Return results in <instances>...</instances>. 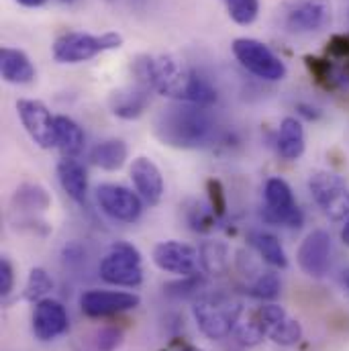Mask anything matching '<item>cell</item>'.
I'll list each match as a JSON object with an SVG mask.
<instances>
[{
	"label": "cell",
	"mask_w": 349,
	"mask_h": 351,
	"mask_svg": "<svg viewBox=\"0 0 349 351\" xmlns=\"http://www.w3.org/2000/svg\"><path fill=\"white\" fill-rule=\"evenodd\" d=\"M154 263L168 271V274H178L182 278L196 276L198 265H200V254L180 241H162L154 247Z\"/></svg>",
	"instance_id": "14"
},
{
	"label": "cell",
	"mask_w": 349,
	"mask_h": 351,
	"mask_svg": "<svg viewBox=\"0 0 349 351\" xmlns=\"http://www.w3.org/2000/svg\"><path fill=\"white\" fill-rule=\"evenodd\" d=\"M327 58L349 62V33L333 35L327 43Z\"/></svg>",
	"instance_id": "34"
},
{
	"label": "cell",
	"mask_w": 349,
	"mask_h": 351,
	"mask_svg": "<svg viewBox=\"0 0 349 351\" xmlns=\"http://www.w3.org/2000/svg\"><path fill=\"white\" fill-rule=\"evenodd\" d=\"M129 149L121 139H108L98 143L92 152H90V160L94 166L106 170V172H115L121 170L127 162Z\"/></svg>",
	"instance_id": "23"
},
{
	"label": "cell",
	"mask_w": 349,
	"mask_h": 351,
	"mask_svg": "<svg viewBox=\"0 0 349 351\" xmlns=\"http://www.w3.org/2000/svg\"><path fill=\"white\" fill-rule=\"evenodd\" d=\"M229 16L237 25H252L260 14V0H223Z\"/></svg>",
	"instance_id": "29"
},
{
	"label": "cell",
	"mask_w": 349,
	"mask_h": 351,
	"mask_svg": "<svg viewBox=\"0 0 349 351\" xmlns=\"http://www.w3.org/2000/svg\"><path fill=\"white\" fill-rule=\"evenodd\" d=\"M204 108L206 106L190 102L164 108L156 119V137L176 149H198L208 145L217 135V125Z\"/></svg>",
	"instance_id": "2"
},
{
	"label": "cell",
	"mask_w": 349,
	"mask_h": 351,
	"mask_svg": "<svg viewBox=\"0 0 349 351\" xmlns=\"http://www.w3.org/2000/svg\"><path fill=\"white\" fill-rule=\"evenodd\" d=\"M263 219L274 225H284L290 229L302 227V210L298 208L294 194L286 180L282 178H269L263 186Z\"/></svg>",
	"instance_id": "8"
},
{
	"label": "cell",
	"mask_w": 349,
	"mask_h": 351,
	"mask_svg": "<svg viewBox=\"0 0 349 351\" xmlns=\"http://www.w3.org/2000/svg\"><path fill=\"white\" fill-rule=\"evenodd\" d=\"M100 276L104 282L123 288H135L143 282L141 254L127 241H117L100 262Z\"/></svg>",
	"instance_id": "5"
},
{
	"label": "cell",
	"mask_w": 349,
	"mask_h": 351,
	"mask_svg": "<svg viewBox=\"0 0 349 351\" xmlns=\"http://www.w3.org/2000/svg\"><path fill=\"white\" fill-rule=\"evenodd\" d=\"M0 74L8 84H29L35 80V68L27 53L12 47L0 49Z\"/></svg>",
	"instance_id": "19"
},
{
	"label": "cell",
	"mask_w": 349,
	"mask_h": 351,
	"mask_svg": "<svg viewBox=\"0 0 349 351\" xmlns=\"http://www.w3.org/2000/svg\"><path fill=\"white\" fill-rule=\"evenodd\" d=\"M317 108H311V106H300V112L302 114H306L309 119H315V117H319V112H315Z\"/></svg>",
	"instance_id": "39"
},
{
	"label": "cell",
	"mask_w": 349,
	"mask_h": 351,
	"mask_svg": "<svg viewBox=\"0 0 349 351\" xmlns=\"http://www.w3.org/2000/svg\"><path fill=\"white\" fill-rule=\"evenodd\" d=\"M278 152L284 160L294 162L304 154V129L294 117H286L278 131Z\"/></svg>",
	"instance_id": "21"
},
{
	"label": "cell",
	"mask_w": 349,
	"mask_h": 351,
	"mask_svg": "<svg viewBox=\"0 0 349 351\" xmlns=\"http://www.w3.org/2000/svg\"><path fill=\"white\" fill-rule=\"evenodd\" d=\"M123 45V35L110 31L104 35L88 33H66L53 43V60L60 64H80L96 58L102 51L119 49Z\"/></svg>",
	"instance_id": "4"
},
{
	"label": "cell",
	"mask_w": 349,
	"mask_h": 351,
	"mask_svg": "<svg viewBox=\"0 0 349 351\" xmlns=\"http://www.w3.org/2000/svg\"><path fill=\"white\" fill-rule=\"evenodd\" d=\"M58 178L66 194L76 202H86L88 194V174L82 164L74 158H64L58 164Z\"/></svg>",
	"instance_id": "20"
},
{
	"label": "cell",
	"mask_w": 349,
	"mask_h": 351,
	"mask_svg": "<svg viewBox=\"0 0 349 351\" xmlns=\"http://www.w3.org/2000/svg\"><path fill=\"white\" fill-rule=\"evenodd\" d=\"M19 4H23V6H29V8H35V6H41V4H45L47 0H16Z\"/></svg>",
	"instance_id": "38"
},
{
	"label": "cell",
	"mask_w": 349,
	"mask_h": 351,
	"mask_svg": "<svg viewBox=\"0 0 349 351\" xmlns=\"http://www.w3.org/2000/svg\"><path fill=\"white\" fill-rule=\"evenodd\" d=\"M200 263L208 274H223L229 265V250L221 241H206L200 247Z\"/></svg>",
	"instance_id": "26"
},
{
	"label": "cell",
	"mask_w": 349,
	"mask_h": 351,
	"mask_svg": "<svg viewBox=\"0 0 349 351\" xmlns=\"http://www.w3.org/2000/svg\"><path fill=\"white\" fill-rule=\"evenodd\" d=\"M198 286H200V278H198V276H188V278H184L182 282L170 284L168 288H170V292H172V294L186 296V294H192Z\"/></svg>",
	"instance_id": "36"
},
{
	"label": "cell",
	"mask_w": 349,
	"mask_h": 351,
	"mask_svg": "<svg viewBox=\"0 0 349 351\" xmlns=\"http://www.w3.org/2000/svg\"><path fill=\"white\" fill-rule=\"evenodd\" d=\"M348 76H349V64H348Z\"/></svg>",
	"instance_id": "44"
},
{
	"label": "cell",
	"mask_w": 349,
	"mask_h": 351,
	"mask_svg": "<svg viewBox=\"0 0 349 351\" xmlns=\"http://www.w3.org/2000/svg\"><path fill=\"white\" fill-rule=\"evenodd\" d=\"M131 180L139 192V196L149 204L156 206L162 202L164 196V178L160 168L149 158H137L131 166Z\"/></svg>",
	"instance_id": "18"
},
{
	"label": "cell",
	"mask_w": 349,
	"mask_h": 351,
	"mask_svg": "<svg viewBox=\"0 0 349 351\" xmlns=\"http://www.w3.org/2000/svg\"><path fill=\"white\" fill-rule=\"evenodd\" d=\"M60 2H76V0H60Z\"/></svg>",
	"instance_id": "42"
},
{
	"label": "cell",
	"mask_w": 349,
	"mask_h": 351,
	"mask_svg": "<svg viewBox=\"0 0 349 351\" xmlns=\"http://www.w3.org/2000/svg\"><path fill=\"white\" fill-rule=\"evenodd\" d=\"M262 329L263 337L272 339L278 346L290 348L302 339V327L296 319H292L282 306L278 304H263L254 315Z\"/></svg>",
	"instance_id": "10"
},
{
	"label": "cell",
	"mask_w": 349,
	"mask_h": 351,
	"mask_svg": "<svg viewBox=\"0 0 349 351\" xmlns=\"http://www.w3.org/2000/svg\"><path fill=\"white\" fill-rule=\"evenodd\" d=\"M96 200L102 213L121 223H135L143 210L141 198L133 190L119 184H100L96 190Z\"/></svg>",
	"instance_id": "11"
},
{
	"label": "cell",
	"mask_w": 349,
	"mask_h": 351,
	"mask_svg": "<svg viewBox=\"0 0 349 351\" xmlns=\"http://www.w3.org/2000/svg\"><path fill=\"white\" fill-rule=\"evenodd\" d=\"M56 147H60L66 158L78 156L84 147V131L70 117H56Z\"/></svg>",
	"instance_id": "22"
},
{
	"label": "cell",
	"mask_w": 349,
	"mask_h": 351,
	"mask_svg": "<svg viewBox=\"0 0 349 351\" xmlns=\"http://www.w3.org/2000/svg\"><path fill=\"white\" fill-rule=\"evenodd\" d=\"M141 82L162 96L180 102L210 106L217 102V90L200 78L184 60L172 53L152 56L141 64Z\"/></svg>",
	"instance_id": "1"
},
{
	"label": "cell",
	"mask_w": 349,
	"mask_h": 351,
	"mask_svg": "<svg viewBox=\"0 0 349 351\" xmlns=\"http://www.w3.org/2000/svg\"><path fill=\"white\" fill-rule=\"evenodd\" d=\"M282 282L276 271H263L256 278V282L250 288V294L260 298V300H276L280 296Z\"/></svg>",
	"instance_id": "30"
},
{
	"label": "cell",
	"mask_w": 349,
	"mask_h": 351,
	"mask_svg": "<svg viewBox=\"0 0 349 351\" xmlns=\"http://www.w3.org/2000/svg\"><path fill=\"white\" fill-rule=\"evenodd\" d=\"M341 239H344L346 245H349V217L348 221H346V225H344V229H341Z\"/></svg>",
	"instance_id": "40"
},
{
	"label": "cell",
	"mask_w": 349,
	"mask_h": 351,
	"mask_svg": "<svg viewBox=\"0 0 349 351\" xmlns=\"http://www.w3.org/2000/svg\"><path fill=\"white\" fill-rule=\"evenodd\" d=\"M304 64L311 72V76L327 90H337L344 84V70L335 66L331 58H315V56H304Z\"/></svg>",
	"instance_id": "24"
},
{
	"label": "cell",
	"mask_w": 349,
	"mask_h": 351,
	"mask_svg": "<svg viewBox=\"0 0 349 351\" xmlns=\"http://www.w3.org/2000/svg\"><path fill=\"white\" fill-rule=\"evenodd\" d=\"M141 298L133 292H115V290H88L80 298L82 313L92 319L112 317L137 308Z\"/></svg>",
	"instance_id": "12"
},
{
	"label": "cell",
	"mask_w": 349,
	"mask_h": 351,
	"mask_svg": "<svg viewBox=\"0 0 349 351\" xmlns=\"http://www.w3.org/2000/svg\"><path fill=\"white\" fill-rule=\"evenodd\" d=\"M14 202H19L21 208H35V210H43L51 204V198L47 194L45 188L37 186V184H25L16 190L14 194Z\"/></svg>",
	"instance_id": "27"
},
{
	"label": "cell",
	"mask_w": 349,
	"mask_h": 351,
	"mask_svg": "<svg viewBox=\"0 0 349 351\" xmlns=\"http://www.w3.org/2000/svg\"><path fill=\"white\" fill-rule=\"evenodd\" d=\"M331 23V2L329 0H304L296 4L286 19L292 33H313L321 31Z\"/></svg>",
	"instance_id": "16"
},
{
	"label": "cell",
	"mask_w": 349,
	"mask_h": 351,
	"mask_svg": "<svg viewBox=\"0 0 349 351\" xmlns=\"http://www.w3.org/2000/svg\"><path fill=\"white\" fill-rule=\"evenodd\" d=\"M348 21H349V6H348Z\"/></svg>",
	"instance_id": "43"
},
{
	"label": "cell",
	"mask_w": 349,
	"mask_h": 351,
	"mask_svg": "<svg viewBox=\"0 0 349 351\" xmlns=\"http://www.w3.org/2000/svg\"><path fill=\"white\" fill-rule=\"evenodd\" d=\"M14 286V269L6 258L0 260V296H8Z\"/></svg>",
	"instance_id": "35"
},
{
	"label": "cell",
	"mask_w": 349,
	"mask_h": 351,
	"mask_svg": "<svg viewBox=\"0 0 349 351\" xmlns=\"http://www.w3.org/2000/svg\"><path fill=\"white\" fill-rule=\"evenodd\" d=\"M110 112L119 119L133 121L139 119L149 106V86L145 82L135 86H125L115 90L108 98Z\"/></svg>",
	"instance_id": "17"
},
{
	"label": "cell",
	"mask_w": 349,
	"mask_h": 351,
	"mask_svg": "<svg viewBox=\"0 0 349 351\" xmlns=\"http://www.w3.org/2000/svg\"><path fill=\"white\" fill-rule=\"evenodd\" d=\"M309 190L327 219L344 221L349 215V186L341 176L319 170L309 178Z\"/></svg>",
	"instance_id": "6"
},
{
	"label": "cell",
	"mask_w": 349,
	"mask_h": 351,
	"mask_svg": "<svg viewBox=\"0 0 349 351\" xmlns=\"http://www.w3.org/2000/svg\"><path fill=\"white\" fill-rule=\"evenodd\" d=\"M206 192H208V202H210V213H215L217 217H223L227 210V196H225V188L219 180L210 178L206 182Z\"/></svg>",
	"instance_id": "32"
},
{
	"label": "cell",
	"mask_w": 349,
	"mask_h": 351,
	"mask_svg": "<svg viewBox=\"0 0 349 351\" xmlns=\"http://www.w3.org/2000/svg\"><path fill=\"white\" fill-rule=\"evenodd\" d=\"M250 241H252L254 250L262 256L263 262H267L269 265L278 267V269H284L288 265L286 252H284V247H282V243L278 241L276 235L265 233V231H254L250 235Z\"/></svg>",
	"instance_id": "25"
},
{
	"label": "cell",
	"mask_w": 349,
	"mask_h": 351,
	"mask_svg": "<svg viewBox=\"0 0 349 351\" xmlns=\"http://www.w3.org/2000/svg\"><path fill=\"white\" fill-rule=\"evenodd\" d=\"M235 335H237V341L243 343V346H258L263 339L262 329H260V325H258V321L254 317H250L245 323H237Z\"/></svg>",
	"instance_id": "31"
},
{
	"label": "cell",
	"mask_w": 349,
	"mask_h": 351,
	"mask_svg": "<svg viewBox=\"0 0 349 351\" xmlns=\"http://www.w3.org/2000/svg\"><path fill=\"white\" fill-rule=\"evenodd\" d=\"M162 351H198V350H196V348H192L190 343H186L184 339H182V341L178 339V341H174L170 348H166V350H162Z\"/></svg>",
	"instance_id": "37"
},
{
	"label": "cell",
	"mask_w": 349,
	"mask_h": 351,
	"mask_svg": "<svg viewBox=\"0 0 349 351\" xmlns=\"http://www.w3.org/2000/svg\"><path fill=\"white\" fill-rule=\"evenodd\" d=\"M192 315L198 329L208 339H223L237 327L241 317V302L229 294L217 292L198 298L192 306Z\"/></svg>",
	"instance_id": "3"
},
{
	"label": "cell",
	"mask_w": 349,
	"mask_h": 351,
	"mask_svg": "<svg viewBox=\"0 0 349 351\" xmlns=\"http://www.w3.org/2000/svg\"><path fill=\"white\" fill-rule=\"evenodd\" d=\"M123 343V331L115 327H104L96 333L94 346L98 351H115Z\"/></svg>",
	"instance_id": "33"
},
{
	"label": "cell",
	"mask_w": 349,
	"mask_h": 351,
	"mask_svg": "<svg viewBox=\"0 0 349 351\" xmlns=\"http://www.w3.org/2000/svg\"><path fill=\"white\" fill-rule=\"evenodd\" d=\"M344 284L348 286V290H349V269H346V271H344Z\"/></svg>",
	"instance_id": "41"
},
{
	"label": "cell",
	"mask_w": 349,
	"mask_h": 351,
	"mask_svg": "<svg viewBox=\"0 0 349 351\" xmlns=\"http://www.w3.org/2000/svg\"><path fill=\"white\" fill-rule=\"evenodd\" d=\"M331 235L327 231H313L300 243L296 260L300 269L311 278H323L331 267Z\"/></svg>",
	"instance_id": "13"
},
{
	"label": "cell",
	"mask_w": 349,
	"mask_h": 351,
	"mask_svg": "<svg viewBox=\"0 0 349 351\" xmlns=\"http://www.w3.org/2000/svg\"><path fill=\"white\" fill-rule=\"evenodd\" d=\"M16 110L25 131L39 147H56V117H51L49 108L41 100L21 98L16 100Z\"/></svg>",
	"instance_id": "9"
},
{
	"label": "cell",
	"mask_w": 349,
	"mask_h": 351,
	"mask_svg": "<svg viewBox=\"0 0 349 351\" xmlns=\"http://www.w3.org/2000/svg\"><path fill=\"white\" fill-rule=\"evenodd\" d=\"M70 327L68 313L62 302L53 298H43L33 311V333L41 341H53L64 335Z\"/></svg>",
	"instance_id": "15"
},
{
	"label": "cell",
	"mask_w": 349,
	"mask_h": 351,
	"mask_svg": "<svg viewBox=\"0 0 349 351\" xmlns=\"http://www.w3.org/2000/svg\"><path fill=\"white\" fill-rule=\"evenodd\" d=\"M233 56L237 58V62L252 72L254 76L267 80V82H278L286 76V66L284 62L258 39H250V37H239L233 41L231 45Z\"/></svg>",
	"instance_id": "7"
},
{
	"label": "cell",
	"mask_w": 349,
	"mask_h": 351,
	"mask_svg": "<svg viewBox=\"0 0 349 351\" xmlns=\"http://www.w3.org/2000/svg\"><path fill=\"white\" fill-rule=\"evenodd\" d=\"M53 290V280L49 278V274L43 267H33L25 286V300L31 302H39L45 298V294H49Z\"/></svg>",
	"instance_id": "28"
}]
</instances>
